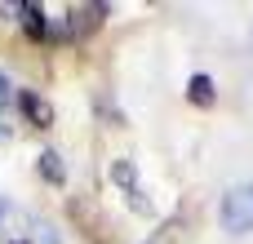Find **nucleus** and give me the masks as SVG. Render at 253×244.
<instances>
[{
	"label": "nucleus",
	"mask_w": 253,
	"mask_h": 244,
	"mask_svg": "<svg viewBox=\"0 0 253 244\" xmlns=\"http://www.w3.org/2000/svg\"><path fill=\"white\" fill-rule=\"evenodd\" d=\"M9 98H13V89H9V80H4V71H0V107H4Z\"/></svg>",
	"instance_id": "nucleus-7"
},
{
	"label": "nucleus",
	"mask_w": 253,
	"mask_h": 244,
	"mask_svg": "<svg viewBox=\"0 0 253 244\" xmlns=\"http://www.w3.org/2000/svg\"><path fill=\"white\" fill-rule=\"evenodd\" d=\"M13 244H27V240H13Z\"/></svg>",
	"instance_id": "nucleus-8"
},
{
	"label": "nucleus",
	"mask_w": 253,
	"mask_h": 244,
	"mask_svg": "<svg viewBox=\"0 0 253 244\" xmlns=\"http://www.w3.org/2000/svg\"><path fill=\"white\" fill-rule=\"evenodd\" d=\"M222 227L231 231V236H245V231H253V182H245V187H231L227 196H222Z\"/></svg>",
	"instance_id": "nucleus-1"
},
{
	"label": "nucleus",
	"mask_w": 253,
	"mask_h": 244,
	"mask_svg": "<svg viewBox=\"0 0 253 244\" xmlns=\"http://www.w3.org/2000/svg\"><path fill=\"white\" fill-rule=\"evenodd\" d=\"M18 13H22V27H27L31 40H44V36H49V22H44V9H40V4L27 0V4H18Z\"/></svg>",
	"instance_id": "nucleus-3"
},
{
	"label": "nucleus",
	"mask_w": 253,
	"mask_h": 244,
	"mask_svg": "<svg viewBox=\"0 0 253 244\" xmlns=\"http://www.w3.org/2000/svg\"><path fill=\"white\" fill-rule=\"evenodd\" d=\"M40 173H44L49 182H62V178H67V169H62V160H58V151H44V156H40Z\"/></svg>",
	"instance_id": "nucleus-6"
},
{
	"label": "nucleus",
	"mask_w": 253,
	"mask_h": 244,
	"mask_svg": "<svg viewBox=\"0 0 253 244\" xmlns=\"http://www.w3.org/2000/svg\"><path fill=\"white\" fill-rule=\"evenodd\" d=\"M111 182L125 191L129 209H138V213H151V200H147V191H142V182H138V169H133V160H116V164H111Z\"/></svg>",
	"instance_id": "nucleus-2"
},
{
	"label": "nucleus",
	"mask_w": 253,
	"mask_h": 244,
	"mask_svg": "<svg viewBox=\"0 0 253 244\" xmlns=\"http://www.w3.org/2000/svg\"><path fill=\"white\" fill-rule=\"evenodd\" d=\"M187 98H191L196 107H213V98H218V93H213V80H209V76H191V80H187Z\"/></svg>",
	"instance_id": "nucleus-5"
},
{
	"label": "nucleus",
	"mask_w": 253,
	"mask_h": 244,
	"mask_svg": "<svg viewBox=\"0 0 253 244\" xmlns=\"http://www.w3.org/2000/svg\"><path fill=\"white\" fill-rule=\"evenodd\" d=\"M18 107H22V116H27L36 129H44V124H49V107H44L31 89H22V93H18Z\"/></svg>",
	"instance_id": "nucleus-4"
}]
</instances>
